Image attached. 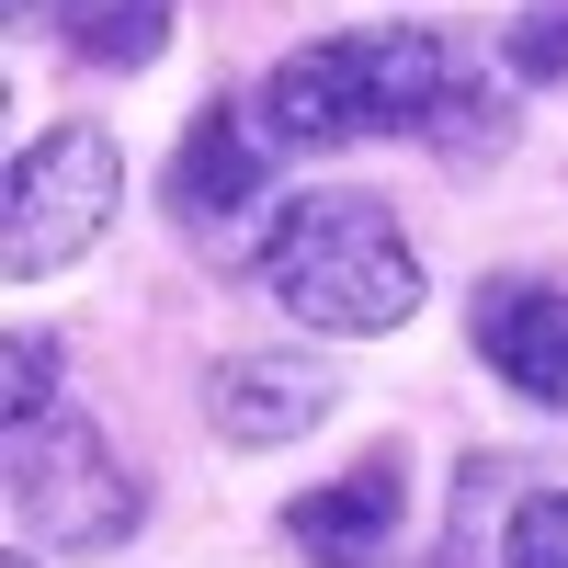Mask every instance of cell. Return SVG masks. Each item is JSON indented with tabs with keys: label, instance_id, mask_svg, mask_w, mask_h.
Returning <instances> with one entry per match:
<instances>
[{
	"label": "cell",
	"instance_id": "cell-1",
	"mask_svg": "<svg viewBox=\"0 0 568 568\" xmlns=\"http://www.w3.org/2000/svg\"><path fill=\"white\" fill-rule=\"evenodd\" d=\"M273 307H296L329 342H375V329L420 318V251L398 240L387 194H284L273 240L251 251Z\"/></svg>",
	"mask_w": 568,
	"mask_h": 568
},
{
	"label": "cell",
	"instance_id": "cell-2",
	"mask_svg": "<svg viewBox=\"0 0 568 568\" xmlns=\"http://www.w3.org/2000/svg\"><path fill=\"white\" fill-rule=\"evenodd\" d=\"M466 69L444 58L433 34H318L296 45L273 80H262V125H273V149H353V136H433L444 114V91Z\"/></svg>",
	"mask_w": 568,
	"mask_h": 568
},
{
	"label": "cell",
	"instance_id": "cell-3",
	"mask_svg": "<svg viewBox=\"0 0 568 568\" xmlns=\"http://www.w3.org/2000/svg\"><path fill=\"white\" fill-rule=\"evenodd\" d=\"M114 205H125V160H114V136H103V125H45L34 149L12 160V205H0V273L34 284V273L80 262V251L114 227Z\"/></svg>",
	"mask_w": 568,
	"mask_h": 568
},
{
	"label": "cell",
	"instance_id": "cell-4",
	"mask_svg": "<svg viewBox=\"0 0 568 568\" xmlns=\"http://www.w3.org/2000/svg\"><path fill=\"white\" fill-rule=\"evenodd\" d=\"M136 478L114 466V444L91 433V420H69V409H45V420H23L12 433V524L34 535V546H58V557H103V546H125L136 535Z\"/></svg>",
	"mask_w": 568,
	"mask_h": 568
},
{
	"label": "cell",
	"instance_id": "cell-5",
	"mask_svg": "<svg viewBox=\"0 0 568 568\" xmlns=\"http://www.w3.org/2000/svg\"><path fill=\"white\" fill-rule=\"evenodd\" d=\"M329 409H342V375H329L318 353H227L205 375V420L227 444H296Z\"/></svg>",
	"mask_w": 568,
	"mask_h": 568
},
{
	"label": "cell",
	"instance_id": "cell-6",
	"mask_svg": "<svg viewBox=\"0 0 568 568\" xmlns=\"http://www.w3.org/2000/svg\"><path fill=\"white\" fill-rule=\"evenodd\" d=\"M262 136L240 103H205L194 136H182V160H171V216L194 227L205 251H240V205H262Z\"/></svg>",
	"mask_w": 568,
	"mask_h": 568
},
{
	"label": "cell",
	"instance_id": "cell-7",
	"mask_svg": "<svg viewBox=\"0 0 568 568\" xmlns=\"http://www.w3.org/2000/svg\"><path fill=\"white\" fill-rule=\"evenodd\" d=\"M466 329H478V353L500 364V387H524L535 409H568V296L535 273H489L478 307H466Z\"/></svg>",
	"mask_w": 568,
	"mask_h": 568
},
{
	"label": "cell",
	"instance_id": "cell-8",
	"mask_svg": "<svg viewBox=\"0 0 568 568\" xmlns=\"http://www.w3.org/2000/svg\"><path fill=\"white\" fill-rule=\"evenodd\" d=\"M398 511H409V478H398V455H364L353 478H318L307 500H284V535H296L318 568H375L398 535Z\"/></svg>",
	"mask_w": 568,
	"mask_h": 568
},
{
	"label": "cell",
	"instance_id": "cell-9",
	"mask_svg": "<svg viewBox=\"0 0 568 568\" xmlns=\"http://www.w3.org/2000/svg\"><path fill=\"white\" fill-rule=\"evenodd\" d=\"M12 23H58V45L91 69H149L171 45V0H12Z\"/></svg>",
	"mask_w": 568,
	"mask_h": 568
},
{
	"label": "cell",
	"instance_id": "cell-10",
	"mask_svg": "<svg viewBox=\"0 0 568 568\" xmlns=\"http://www.w3.org/2000/svg\"><path fill=\"white\" fill-rule=\"evenodd\" d=\"M500 478H511L500 455H466V478H455V535H444V568H478V557H489V511H500Z\"/></svg>",
	"mask_w": 568,
	"mask_h": 568
},
{
	"label": "cell",
	"instance_id": "cell-11",
	"mask_svg": "<svg viewBox=\"0 0 568 568\" xmlns=\"http://www.w3.org/2000/svg\"><path fill=\"white\" fill-rule=\"evenodd\" d=\"M511 568H568V489L511 500Z\"/></svg>",
	"mask_w": 568,
	"mask_h": 568
},
{
	"label": "cell",
	"instance_id": "cell-12",
	"mask_svg": "<svg viewBox=\"0 0 568 568\" xmlns=\"http://www.w3.org/2000/svg\"><path fill=\"white\" fill-rule=\"evenodd\" d=\"M511 69H524V80H557L568 69V0H535V12L511 23Z\"/></svg>",
	"mask_w": 568,
	"mask_h": 568
},
{
	"label": "cell",
	"instance_id": "cell-13",
	"mask_svg": "<svg viewBox=\"0 0 568 568\" xmlns=\"http://www.w3.org/2000/svg\"><path fill=\"white\" fill-rule=\"evenodd\" d=\"M58 409V342H12V433Z\"/></svg>",
	"mask_w": 568,
	"mask_h": 568
},
{
	"label": "cell",
	"instance_id": "cell-14",
	"mask_svg": "<svg viewBox=\"0 0 568 568\" xmlns=\"http://www.w3.org/2000/svg\"><path fill=\"white\" fill-rule=\"evenodd\" d=\"M0 568H34V557H0Z\"/></svg>",
	"mask_w": 568,
	"mask_h": 568
}]
</instances>
